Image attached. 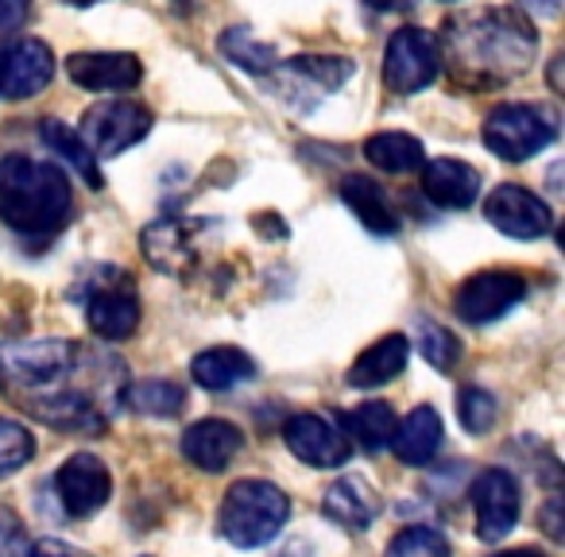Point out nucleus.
Returning <instances> with one entry per match:
<instances>
[{"instance_id": "obj_40", "label": "nucleus", "mask_w": 565, "mask_h": 557, "mask_svg": "<svg viewBox=\"0 0 565 557\" xmlns=\"http://www.w3.org/2000/svg\"><path fill=\"white\" fill-rule=\"evenodd\" d=\"M546 534L550 538H562V526H557V500L550 503V511H546Z\"/></svg>"}, {"instance_id": "obj_20", "label": "nucleus", "mask_w": 565, "mask_h": 557, "mask_svg": "<svg viewBox=\"0 0 565 557\" xmlns=\"http://www.w3.org/2000/svg\"><path fill=\"white\" fill-rule=\"evenodd\" d=\"M322 511L330 523L345 526V531H369L380 515V495L372 492L369 480L341 476L338 484H330V492H326Z\"/></svg>"}, {"instance_id": "obj_8", "label": "nucleus", "mask_w": 565, "mask_h": 557, "mask_svg": "<svg viewBox=\"0 0 565 557\" xmlns=\"http://www.w3.org/2000/svg\"><path fill=\"white\" fill-rule=\"evenodd\" d=\"M74 364V345L63 338L43 341H17L0 349V376L20 387H47L66 376Z\"/></svg>"}, {"instance_id": "obj_4", "label": "nucleus", "mask_w": 565, "mask_h": 557, "mask_svg": "<svg viewBox=\"0 0 565 557\" xmlns=\"http://www.w3.org/2000/svg\"><path fill=\"white\" fill-rule=\"evenodd\" d=\"M557 140V117L542 105L508 101L500 109L488 113L484 120V148L495 151L508 163H523V159L539 156L542 148Z\"/></svg>"}, {"instance_id": "obj_39", "label": "nucleus", "mask_w": 565, "mask_h": 557, "mask_svg": "<svg viewBox=\"0 0 565 557\" xmlns=\"http://www.w3.org/2000/svg\"><path fill=\"white\" fill-rule=\"evenodd\" d=\"M372 9H380V12H403V9H411V0H369Z\"/></svg>"}, {"instance_id": "obj_12", "label": "nucleus", "mask_w": 565, "mask_h": 557, "mask_svg": "<svg viewBox=\"0 0 565 557\" xmlns=\"http://www.w3.org/2000/svg\"><path fill=\"white\" fill-rule=\"evenodd\" d=\"M472 511H477L480 542H500L519 523V484L511 472L484 469L472 480Z\"/></svg>"}, {"instance_id": "obj_21", "label": "nucleus", "mask_w": 565, "mask_h": 557, "mask_svg": "<svg viewBox=\"0 0 565 557\" xmlns=\"http://www.w3.org/2000/svg\"><path fill=\"white\" fill-rule=\"evenodd\" d=\"M190 376H194V384L205 387V392H233L236 384L256 379V361L236 345H217V349H205V353H198L194 361H190Z\"/></svg>"}, {"instance_id": "obj_11", "label": "nucleus", "mask_w": 565, "mask_h": 557, "mask_svg": "<svg viewBox=\"0 0 565 557\" xmlns=\"http://www.w3.org/2000/svg\"><path fill=\"white\" fill-rule=\"evenodd\" d=\"M55 488H58V503H63L66 515L89 518L109 503L113 476L94 453H74V457H66L63 469H58Z\"/></svg>"}, {"instance_id": "obj_41", "label": "nucleus", "mask_w": 565, "mask_h": 557, "mask_svg": "<svg viewBox=\"0 0 565 557\" xmlns=\"http://www.w3.org/2000/svg\"><path fill=\"white\" fill-rule=\"evenodd\" d=\"M495 557H546V554H539V549H503Z\"/></svg>"}, {"instance_id": "obj_6", "label": "nucleus", "mask_w": 565, "mask_h": 557, "mask_svg": "<svg viewBox=\"0 0 565 557\" xmlns=\"http://www.w3.org/2000/svg\"><path fill=\"white\" fill-rule=\"evenodd\" d=\"M151 132V113L140 101H102L82 117V143L94 151V159H113L140 143Z\"/></svg>"}, {"instance_id": "obj_35", "label": "nucleus", "mask_w": 565, "mask_h": 557, "mask_svg": "<svg viewBox=\"0 0 565 557\" xmlns=\"http://www.w3.org/2000/svg\"><path fill=\"white\" fill-rule=\"evenodd\" d=\"M32 12V0H0V35L17 32Z\"/></svg>"}, {"instance_id": "obj_27", "label": "nucleus", "mask_w": 565, "mask_h": 557, "mask_svg": "<svg viewBox=\"0 0 565 557\" xmlns=\"http://www.w3.org/2000/svg\"><path fill=\"white\" fill-rule=\"evenodd\" d=\"M40 140L47 143L51 151H58V156H63L66 163H71L74 171H78L82 179L89 182V186L102 190V174H97L94 151H89L86 143H82V136H78V132H71V125H63V120H55V117L40 120Z\"/></svg>"}, {"instance_id": "obj_13", "label": "nucleus", "mask_w": 565, "mask_h": 557, "mask_svg": "<svg viewBox=\"0 0 565 557\" xmlns=\"http://www.w3.org/2000/svg\"><path fill=\"white\" fill-rule=\"evenodd\" d=\"M282 441L310 469H341L349 461V438L326 415H295L282 426Z\"/></svg>"}, {"instance_id": "obj_38", "label": "nucleus", "mask_w": 565, "mask_h": 557, "mask_svg": "<svg viewBox=\"0 0 565 557\" xmlns=\"http://www.w3.org/2000/svg\"><path fill=\"white\" fill-rule=\"evenodd\" d=\"M523 9H531L534 17H557L562 12V0H519Z\"/></svg>"}, {"instance_id": "obj_14", "label": "nucleus", "mask_w": 565, "mask_h": 557, "mask_svg": "<svg viewBox=\"0 0 565 557\" xmlns=\"http://www.w3.org/2000/svg\"><path fill=\"white\" fill-rule=\"evenodd\" d=\"M140 251L156 271L174 275V279H186L198 264V248H194V233H190L186 221H151L140 233Z\"/></svg>"}, {"instance_id": "obj_25", "label": "nucleus", "mask_w": 565, "mask_h": 557, "mask_svg": "<svg viewBox=\"0 0 565 557\" xmlns=\"http://www.w3.org/2000/svg\"><path fill=\"white\" fill-rule=\"evenodd\" d=\"M364 156L372 167H380L384 174H411L426 163L423 140L407 132H376L364 140Z\"/></svg>"}, {"instance_id": "obj_42", "label": "nucleus", "mask_w": 565, "mask_h": 557, "mask_svg": "<svg viewBox=\"0 0 565 557\" xmlns=\"http://www.w3.org/2000/svg\"><path fill=\"white\" fill-rule=\"evenodd\" d=\"M66 4H74V9H89V4H97V0H66Z\"/></svg>"}, {"instance_id": "obj_34", "label": "nucleus", "mask_w": 565, "mask_h": 557, "mask_svg": "<svg viewBox=\"0 0 565 557\" xmlns=\"http://www.w3.org/2000/svg\"><path fill=\"white\" fill-rule=\"evenodd\" d=\"M457 415H461V426L469 433H488L495 415H500V407H495L492 395L480 392V387H461V395H457Z\"/></svg>"}, {"instance_id": "obj_18", "label": "nucleus", "mask_w": 565, "mask_h": 557, "mask_svg": "<svg viewBox=\"0 0 565 557\" xmlns=\"http://www.w3.org/2000/svg\"><path fill=\"white\" fill-rule=\"evenodd\" d=\"M423 194L438 210H469L480 194V174L461 159H430L423 163Z\"/></svg>"}, {"instance_id": "obj_36", "label": "nucleus", "mask_w": 565, "mask_h": 557, "mask_svg": "<svg viewBox=\"0 0 565 557\" xmlns=\"http://www.w3.org/2000/svg\"><path fill=\"white\" fill-rule=\"evenodd\" d=\"M9 546H24V526L12 511L0 507V554H9Z\"/></svg>"}, {"instance_id": "obj_23", "label": "nucleus", "mask_w": 565, "mask_h": 557, "mask_svg": "<svg viewBox=\"0 0 565 557\" xmlns=\"http://www.w3.org/2000/svg\"><path fill=\"white\" fill-rule=\"evenodd\" d=\"M40 422L58 426V430H74V433H102L105 430V415L94 407V399H86L82 392H58V395H40V399L28 403Z\"/></svg>"}, {"instance_id": "obj_19", "label": "nucleus", "mask_w": 565, "mask_h": 557, "mask_svg": "<svg viewBox=\"0 0 565 557\" xmlns=\"http://www.w3.org/2000/svg\"><path fill=\"white\" fill-rule=\"evenodd\" d=\"M411 356V341L403 333H387V338L372 341L345 372V384L356 387V392H372V387H384L407 368Z\"/></svg>"}, {"instance_id": "obj_5", "label": "nucleus", "mask_w": 565, "mask_h": 557, "mask_svg": "<svg viewBox=\"0 0 565 557\" xmlns=\"http://www.w3.org/2000/svg\"><path fill=\"white\" fill-rule=\"evenodd\" d=\"M441 74L438 40L426 28H399L384 51V86L392 94H418Z\"/></svg>"}, {"instance_id": "obj_1", "label": "nucleus", "mask_w": 565, "mask_h": 557, "mask_svg": "<svg viewBox=\"0 0 565 557\" xmlns=\"http://www.w3.org/2000/svg\"><path fill=\"white\" fill-rule=\"evenodd\" d=\"M438 55L461 86L488 89L531 71L539 55L534 24L515 9H472L454 12L441 24Z\"/></svg>"}, {"instance_id": "obj_31", "label": "nucleus", "mask_w": 565, "mask_h": 557, "mask_svg": "<svg viewBox=\"0 0 565 557\" xmlns=\"http://www.w3.org/2000/svg\"><path fill=\"white\" fill-rule=\"evenodd\" d=\"M415 345H418V353L426 356V364H434L438 372H449L461 361V341L438 322H418Z\"/></svg>"}, {"instance_id": "obj_16", "label": "nucleus", "mask_w": 565, "mask_h": 557, "mask_svg": "<svg viewBox=\"0 0 565 557\" xmlns=\"http://www.w3.org/2000/svg\"><path fill=\"white\" fill-rule=\"evenodd\" d=\"M241 446L244 433L225 418H202V422L186 426V433H182V457L202 472L228 469V461L241 453Z\"/></svg>"}, {"instance_id": "obj_7", "label": "nucleus", "mask_w": 565, "mask_h": 557, "mask_svg": "<svg viewBox=\"0 0 565 557\" xmlns=\"http://www.w3.org/2000/svg\"><path fill=\"white\" fill-rule=\"evenodd\" d=\"M526 299V283L515 271H477L469 275L454 294V310L461 322L488 325L515 310Z\"/></svg>"}, {"instance_id": "obj_37", "label": "nucleus", "mask_w": 565, "mask_h": 557, "mask_svg": "<svg viewBox=\"0 0 565 557\" xmlns=\"http://www.w3.org/2000/svg\"><path fill=\"white\" fill-rule=\"evenodd\" d=\"M32 557H89L86 549H78V546H66V542H58V538H43V542H35L32 549H28Z\"/></svg>"}, {"instance_id": "obj_26", "label": "nucleus", "mask_w": 565, "mask_h": 557, "mask_svg": "<svg viewBox=\"0 0 565 557\" xmlns=\"http://www.w3.org/2000/svg\"><path fill=\"white\" fill-rule=\"evenodd\" d=\"M353 74V63L349 58H330V55H302V58H291L287 71H282V82L287 89L291 86H302L307 94L322 97V94H333L341 82Z\"/></svg>"}, {"instance_id": "obj_24", "label": "nucleus", "mask_w": 565, "mask_h": 557, "mask_svg": "<svg viewBox=\"0 0 565 557\" xmlns=\"http://www.w3.org/2000/svg\"><path fill=\"white\" fill-rule=\"evenodd\" d=\"M341 202L353 210V217L361 221L364 228H372V233H399V217H395V210L387 205L384 190H380V182H372L369 174H349V179H341Z\"/></svg>"}, {"instance_id": "obj_10", "label": "nucleus", "mask_w": 565, "mask_h": 557, "mask_svg": "<svg viewBox=\"0 0 565 557\" xmlns=\"http://www.w3.org/2000/svg\"><path fill=\"white\" fill-rule=\"evenodd\" d=\"M484 213L503 236H515V240H539V236H550V228H554L550 205L531 190L515 186V182L495 186L484 202Z\"/></svg>"}, {"instance_id": "obj_28", "label": "nucleus", "mask_w": 565, "mask_h": 557, "mask_svg": "<svg viewBox=\"0 0 565 557\" xmlns=\"http://www.w3.org/2000/svg\"><path fill=\"white\" fill-rule=\"evenodd\" d=\"M345 426H349V433H353L356 446L369 449V453H380V449L392 446L399 418H395V410L387 407V403H361V407L345 418Z\"/></svg>"}, {"instance_id": "obj_30", "label": "nucleus", "mask_w": 565, "mask_h": 557, "mask_svg": "<svg viewBox=\"0 0 565 557\" xmlns=\"http://www.w3.org/2000/svg\"><path fill=\"white\" fill-rule=\"evenodd\" d=\"M125 399L132 403V410H140V415L174 418L182 410V403H186V395H182V387L171 384V379H140V384L128 387Z\"/></svg>"}, {"instance_id": "obj_15", "label": "nucleus", "mask_w": 565, "mask_h": 557, "mask_svg": "<svg viewBox=\"0 0 565 557\" xmlns=\"http://www.w3.org/2000/svg\"><path fill=\"white\" fill-rule=\"evenodd\" d=\"M66 74H71L74 86L105 94V89L140 86L143 66H140V58L125 55V51H82V55L66 58Z\"/></svg>"}, {"instance_id": "obj_2", "label": "nucleus", "mask_w": 565, "mask_h": 557, "mask_svg": "<svg viewBox=\"0 0 565 557\" xmlns=\"http://www.w3.org/2000/svg\"><path fill=\"white\" fill-rule=\"evenodd\" d=\"M71 179L58 167L28 156L0 159V217L24 236H47L71 221Z\"/></svg>"}, {"instance_id": "obj_33", "label": "nucleus", "mask_w": 565, "mask_h": 557, "mask_svg": "<svg viewBox=\"0 0 565 557\" xmlns=\"http://www.w3.org/2000/svg\"><path fill=\"white\" fill-rule=\"evenodd\" d=\"M387 557H449V542L434 526H407L392 538Z\"/></svg>"}, {"instance_id": "obj_29", "label": "nucleus", "mask_w": 565, "mask_h": 557, "mask_svg": "<svg viewBox=\"0 0 565 557\" xmlns=\"http://www.w3.org/2000/svg\"><path fill=\"white\" fill-rule=\"evenodd\" d=\"M221 55L252 74H267L279 63V51H275L271 43H259L248 28H233V32L221 35Z\"/></svg>"}, {"instance_id": "obj_9", "label": "nucleus", "mask_w": 565, "mask_h": 557, "mask_svg": "<svg viewBox=\"0 0 565 557\" xmlns=\"http://www.w3.org/2000/svg\"><path fill=\"white\" fill-rule=\"evenodd\" d=\"M55 78V55L43 40L0 43V101H28Z\"/></svg>"}, {"instance_id": "obj_22", "label": "nucleus", "mask_w": 565, "mask_h": 557, "mask_svg": "<svg viewBox=\"0 0 565 557\" xmlns=\"http://www.w3.org/2000/svg\"><path fill=\"white\" fill-rule=\"evenodd\" d=\"M441 433H446V426H441L438 410H434V407H415L399 426H395L392 449H395V457H399L403 464H411V469H423V464H430L434 453H438Z\"/></svg>"}, {"instance_id": "obj_17", "label": "nucleus", "mask_w": 565, "mask_h": 557, "mask_svg": "<svg viewBox=\"0 0 565 557\" xmlns=\"http://www.w3.org/2000/svg\"><path fill=\"white\" fill-rule=\"evenodd\" d=\"M86 322L102 341H125L140 325V299L125 283H109L86 299Z\"/></svg>"}, {"instance_id": "obj_3", "label": "nucleus", "mask_w": 565, "mask_h": 557, "mask_svg": "<svg viewBox=\"0 0 565 557\" xmlns=\"http://www.w3.org/2000/svg\"><path fill=\"white\" fill-rule=\"evenodd\" d=\"M291 518V500L271 480H236L225 492L217 511V531L233 546L256 549L267 546Z\"/></svg>"}, {"instance_id": "obj_32", "label": "nucleus", "mask_w": 565, "mask_h": 557, "mask_svg": "<svg viewBox=\"0 0 565 557\" xmlns=\"http://www.w3.org/2000/svg\"><path fill=\"white\" fill-rule=\"evenodd\" d=\"M35 453V438L28 426L12 422V418H0V480L20 472Z\"/></svg>"}]
</instances>
